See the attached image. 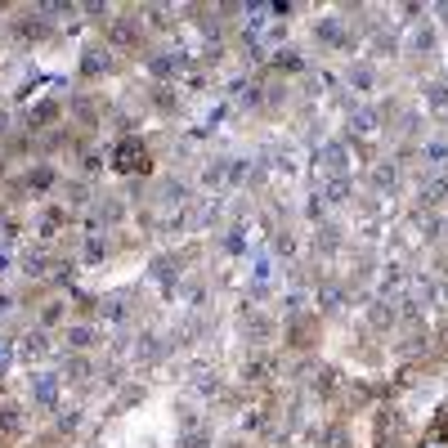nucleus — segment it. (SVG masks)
<instances>
[{
	"instance_id": "1",
	"label": "nucleus",
	"mask_w": 448,
	"mask_h": 448,
	"mask_svg": "<svg viewBox=\"0 0 448 448\" xmlns=\"http://www.w3.org/2000/svg\"><path fill=\"white\" fill-rule=\"evenodd\" d=\"M112 166L121 175H143V170H153V148L143 139H121L117 153H112Z\"/></svg>"
}]
</instances>
